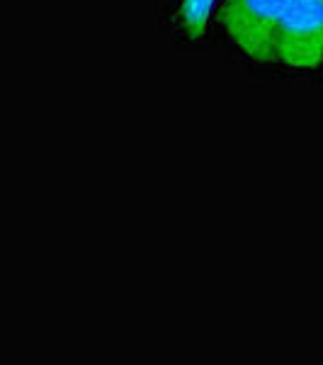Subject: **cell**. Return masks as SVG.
<instances>
[{"instance_id":"1","label":"cell","mask_w":323,"mask_h":365,"mask_svg":"<svg viewBox=\"0 0 323 365\" xmlns=\"http://www.w3.org/2000/svg\"><path fill=\"white\" fill-rule=\"evenodd\" d=\"M292 0H226L221 25L231 39L255 61L275 58V32Z\"/></svg>"},{"instance_id":"2","label":"cell","mask_w":323,"mask_h":365,"mask_svg":"<svg viewBox=\"0 0 323 365\" xmlns=\"http://www.w3.org/2000/svg\"><path fill=\"white\" fill-rule=\"evenodd\" d=\"M275 58L295 68L323 63V0H292L275 32Z\"/></svg>"},{"instance_id":"3","label":"cell","mask_w":323,"mask_h":365,"mask_svg":"<svg viewBox=\"0 0 323 365\" xmlns=\"http://www.w3.org/2000/svg\"><path fill=\"white\" fill-rule=\"evenodd\" d=\"M211 5H214V0H183V3H180L178 20H180L183 32L190 39L202 37L204 27H207V20H209V13H211Z\"/></svg>"}]
</instances>
